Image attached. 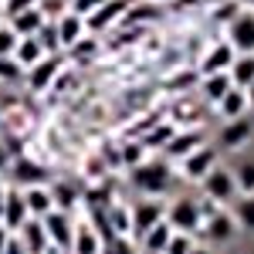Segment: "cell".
Listing matches in <instances>:
<instances>
[{
    "label": "cell",
    "mask_w": 254,
    "mask_h": 254,
    "mask_svg": "<svg viewBox=\"0 0 254 254\" xmlns=\"http://www.w3.org/2000/svg\"><path fill=\"white\" fill-rule=\"evenodd\" d=\"M0 254H27V251L20 248V241H17V237L10 234V241H7V248H3V251H0Z\"/></svg>",
    "instance_id": "60d3db41"
},
{
    "label": "cell",
    "mask_w": 254,
    "mask_h": 254,
    "mask_svg": "<svg viewBox=\"0 0 254 254\" xmlns=\"http://www.w3.org/2000/svg\"><path fill=\"white\" fill-rule=\"evenodd\" d=\"M3 196H7V180H3V173H0V214H3Z\"/></svg>",
    "instance_id": "bcb514c9"
},
{
    "label": "cell",
    "mask_w": 254,
    "mask_h": 254,
    "mask_svg": "<svg viewBox=\"0 0 254 254\" xmlns=\"http://www.w3.org/2000/svg\"><path fill=\"white\" fill-rule=\"evenodd\" d=\"M10 149H7V146H3V142H0V173H3V170H7V166H10Z\"/></svg>",
    "instance_id": "b9f144b4"
},
{
    "label": "cell",
    "mask_w": 254,
    "mask_h": 254,
    "mask_svg": "<svg viewBox=\"0 0 254 254\" xmlns=\"http://www.w3.org/2000/svg\"><path fill=\"white\" fill-rule=\"evenodd\" d=\"M129 183L136 187L142 196H153V200H163V196H173L176 183H180V173H173V163L163 156H146L139 166L129 170Z\"/></svg>",
    "instance_id": "6da1fadb"
},
{
    "label": "cell",
    "mask_w": 254,
    "mask_h": 254,
    "mask_svg": "<svg viewBox=\"0 0 254 254\" xmlns=\"http://www.w3.org/2000/svg\"><path fill=\"white\" fill-rule=\"evenodd\" d=\"M224 41L234 48V55H254V10H237L224 24Z\"/></svg>",
    "instance_id": "52a82bcc"
},
{
    "label": "cell",
    "mask_w": 254,
    "mask_h": 254,
    "mask_svg": "<svg viewBox=\"0 0 254 254\" xmlns=\"http://www.w3.org/2000/svg\"><path fill=\"white\" fill-rule=\"evenodd\" d=\"M231 217H234L237 231L244 234H254V193H241L231 203Z\"/></svg>",
    "instance_id": "484cf974"
},
{
    "label": "cell",
    "mask_w": 254,
    "mask_h": 254,
    "mask_svg": "<svg viewBox=\"0 0 254 254\" xmlns=\"http://www.w3.org/2000/svg\"><path fill=\"white\" fill-rule=\"evenodd\" d=\"M102 254H136V248H132L129 237H112V241H105Z\"/></svg>",
    "instance_id": "8d00e7d4"
},
{
    "label": "cell",
    "mask_w": 254,
    "mask_h": 254,
    "mask_svg": "<svg viewBox=\"0 0 254 254\" xmlns=\"http://www.w3.org/2000/svg\"><path fill=\"white\" fill-rule=\"evenodd\" d=\"M27 220H31V214H27V203H24V190H17V187H10V183H7V196H3V214H0V224H3L10 234H17Z\"/></svg>",
    "instance_id": "9a60e30c"
},
{
    "label": "cell",
    "mask_w": 254,
    "mask_h": 254,
    "mask_svg": "<svg viewBox=\"0 0 254 254\" xmlns=\"http://www.w3.org/2000/svg\"><path fill=\"white\" fill-rule=\"evenodd\" d=\"M196 187H200L203 200H210V203H217V207H231L237 196H241V193H237V183H234V173H231L224 163H217V166L203 176Z\"/></svg>",
    "instance_id": "3957f363"
},
{
    "label": "cell",
    "mask_w": 254,
    "mask_h": 254,
    "mask_svg": "<svg viewBox=\"0 0 254 254\" xmlns=\"http://www.w3.org/2000/svg\"><path fill=\"white\" fill-rule=\"evenodd\" d=\"M200 234L207 237V244H231L237 237V224H234V217H231V210L227 207H217L214 214H207Z\"/></svg>",
    "instance_id": "7c38bea8"
},
{
    "label": "cell",
    "mask_w": 254,
    "mask_h": 254,
    "mask_svg": "<svg viewBox=\"0 0 254 254\" xmlns=\"http://www.w3.org/2000/svg\"><path fill=\"white\" fill-rule=\"evenodd\" d=\"M159 17H163V3H156V0H142V3H129L122 24H129V27H146V24H156Z\"/></svg>",
    "instance_id": "44dd1931"
},
{
    "label": "cell",
    "mask_w": 254,
    "mask_h": 254,
    "mask_svg": "<svg viewBox=\"0 0 254 254\" xmlns=\"http://www.w3.org/2000/svg\"><path fill=\"white\" fill-rule=\"evenodd\" d=\"M207 139H203V126H193V129H176L173 139L163 146V159H170V163H180V159H187L193 149H200Z\"/></svg>",
    "instance_id": "4fadbf2b"
},
{
    "label": "cell",
    "mask_w": 254,
    "mask_h": 254,
    "mask_svg": "<svg viewBox=\"0 0 254 254\" xmlns=\"http://www.w3.org/2000/svg\"><path fill=\"white\" fill-rule=\"evenodd\" d=\"M17 41H20V38L14 34V27H10V24L3 20V24H0V58H3V55H14Z\"/></svg>",
    "instance_id": "d590c367"
},
{
    "label": "cell",
    "mask_w": 254,
    "mask_h": 254,
    "mask_svg": "<svg viewBox=\"0 0 254 254\" xmlns=\"http://www.w3.org/2000/svg\"><path fill=\"white\" fill-rule=\"evenodd\" d=\"M14 237L20 241V248H24L27 254H48V251H51L48 234H44V224H41V220H34V217H31V220H27V224H24Z\"/></svg>",
    "instance_id": "ffe728a7"
},
{
    "label": "cell",
    "mask_w": 254,
    "mask_h": 254,
    "mask_svg": "<svg viewBox=\"0 0 254 254\" xmlns=\"http://www.w3.org/2000/svg\"><path fill=\"white\" fill-rule=\"evenodd\" d=\"M126 10H129V0H105L95 14H88V17H85L88 34H105V31L119 27L122 17H126Z\"/></svg>",
    "instance_id": "5bb4252c"
},
{
    "label": "cell",
    "mask_w": 254,
    "mask_h": 254,
    "mask_svg": "<svg viewBox=\"0 0 254 254\" xmlns=\"http://www.w3.org/2000/svg\"><path fill=\"white\" fill-rule=\"evenodd\" d=\"M0 24H3V3H0Z\"/></svg>",
    "instance_id": "c3c4849f"
},
{
    "label": "cell",
    "mask_w": 254,
    "mask_h": 254,
    "mask_svg": "<svg viewBox=\"0 0 254 254\" xmlns=\"http://www.w3.org/2000/svg\"><path fill=\"white\" fill-rule=\"evenodd\" d=\"M64 55H71V61H81V64H85V61L92 58V55H98V41L88 34V38H81L78 44H75L71 51H64Z\"/></svg>",
    "instance_id": "836d02e7"
},
{
    "label": "cell",
    "mask_w": 254,
    "mask_h": 254,
    "mask_svg": "<svg viewBox=\"0 0 254 254\" xmlns=\"http://www.w3.org/2000/svg\"><path fill=\"white\" fill-rule=\"evenodd\" d=\"M41 58H44V48L38 44V38H20L17 41V48H14V61H17L24 71L34 68Z\"/></svg>",
    "instance_id": "f1b7e54d"
},
{
    "label": "cell",
    "mask_w": 254,
    "mask_h": 254,
    "mask_svg": "<svg viewBox=\"0 0 254 254\" xmlns=\"http://www.w3.org/2000/svg\"><path fill=\"white\" fill-rule=\"evenodd\" d=\"M170 237H173V227L166 220H159V224H153L146 234L139 237V248H142V254H163L166 244H170Z\"/></svg>",
    "instance_id": "603a6c76"
},
{
    "label": "cell",
    "mask_w": 254,
    "mask_h": 254,
    "mask_svg": "<svg viewBox=\"0 0 254 254\" xmlns=\"http://www.w3.org/2000/svg\"><path fill=\"white\" fill-rule=\"evenodd\" d=\"M173 231L180 234H200L203 227V200L200 196H190V193H173L170 203H166V217H163Z\"/></svg>",
    "instance_id": "7a4b0ae2"
},
{
    "label": "cell",
    "mask_w": 254,
    "mask_h": 254,
    "mask_svg": "<svg viewBox=\"0 0 254 254\" xmlns=\"http://www.w3.org/2000/svg\"><path fill=\"white\" fill-rule=\"evenodd\" d=\"M44 14H41L38 7H31V10H20V14H14V17H7V24L14 27V34L17 38H34L41 27H44Z\"/></svg>",
    "instance_id": "cb8c5ba5"
},
{
    "label": "cell",
    "mask_w": 254,
    "mask_h": 254,
    "mask_svg": "<svg viewBox=\"0 0 254 254\" xmlns=\"http://www.w3.org/2000/svg\"><path fill=\"white\" fill-rule=\"evenodd\" d=\"M196 244L193 234H180V231H173V237H170V244H166V251L163 254H190Z\"/></svg>",
    "instance_id": "e575fe53"
},
{
    "label": "cell",
    "mask_w": 254,
    "mask_h": 254,
    "mask_svg": "<svg viewBox=\"0 0 254 254\" xmlns=\"http://www.w3.org/2000/svg\"><path fill=\"white\" fill-rule=\"evenodd\" d=\"M34 38L44 48V55H61V41H58V31H55V20H44V27H41Z\"/></svg>",
    "instance_id": "1f68e13d"
},
{
    "label": "cell",
    "mask_w": 254,
    "mask_h": 254,
    "mask_svg": "<svg viewBox=\"0 0 254 254\" xmlns=\"http://www.w3.org/2000/svg\"><path fill=\"white\" fill-rule=\"evenodd\" d=\"M48 190H51V200H55V210H61V214H75L81 207V200H85V193L71 180H51Z\"/></svg>",
    "instance_id": "e0dca14e"
},
{
    "label": "cell",
    "mask_w": 254,
    "mask_h": 254,
    "mask_svg": "<svg viewBox=\"0 0 254 254\" xmlns=\"http://www.w3.org/2000/svg\"><path fill=\"white\" fill-rule=\"evenodd\" d=\"M24 203H27V214L41 220V217H48L55 210V200H51V190L48 187H27L24 190Z\"/></svg>",
    "instance_id": "d4e9b609"
},
{
    "label": "cell",
    "mask_w": 254,
    "mask_h": 254,
    "mask_svg": "<svg viewBox=\"0 0 254 254\" xmlns=\"http://www.w3.org/2000/svg\"><path fill=\"white\" fill-rule=\"evenodd\" d=\"M105 217H109V227H112V237H132V220H129V207L122 200H112L105 207Z\"/></svg>",
    "instance_id": "83f0119b"
},
{
    "label": "cell",
    "mask_w": 254,
    "mask_h": 254,
    "mask_svg": "<svg viewBox=\"0 0 254 254\" xmlns=\"http://www.w3.org/2000/svg\"><path fill=\"white\" fill-rule=\"evenodd\" d=\"M41 224H44V234H48L51 251H71V237H75V214L51 210L48 217H41Z\"/></svg>",
    "instance_id": "9c48e42d"
},
{
    "label": "cell",
    "mask_w": 254,
    "mask_h": 254,
    "mask_svg": "<svg viewBox=\"0 0 254 254\" xmlns=\"http://www.w3.org/2000/svg\"><path fill=\"white\" fill-rule=\"evenodd\" d=\"M17 81H24V68L14 61V55H3L0 58V85H17Z\"/></svg>",
    "instance_id": "d6a6232c"
},
{
    "label": "cell",
    "mask_w": 254,
    "mask_h": 254,
    "mask_svg": "<svg viewBox=\"0 0 254 254\" xmlns=\"http://www.w3.org/2000/svg\"><path fill=\"white\" fill-rule=\"evenodd\" d=\"M214 3H220V0H173L176 10H193V7H214Z\"/></svg>",
    "instance_id": "ab89813d"
},
{
    "label": "cell",
    "mask_w": 254,
    "mask_h": 254,
    "mask_svg": "<svg viewBox=\"0 0 254 254\" xmlns=\"http://www.w3.org/2000/svg\"><path fill=\"white\" fill-rule=\"evenodd\" d=\"M244 95H248V116L254 119V81L248 85V88H244Z\"/></svg>",
    "instance_id": "7bdbcfd3"
},
{
    "label": "cell",
    "mask_w": 254,
    "mask_h": 254,
    "mask_svg": "<svg viewBox=\"0 0 254 254\" xmlns=\"http://www.w3.org/2000/svg\"><path fill=\"white\" fill-rule=\"evenodd\" d=\"M234 58H237L234 48L220 38V41H214V44L200 55V61H196V75H200V78H207V75H224V71H231Z\"/></svg>",
    "instance_id": "30bf717a"
},
{
    "label": "cell",
    "mask_w": 254,
    "mask_h": 254,
    "mask_svg": "<svg viewBox=\"0 0 254 254\" xmlns=\"http://www.w3.org/2000/svg\"><path fill=\"white\" fill-rule=\"evenodd\" d=\"M227 75H231V81H234V88H248V85L254 81V55H237Z\"/></svg>",
    "instance_id": "f546056e"
},
{
    "label": "cell",
    "mask_w": 254,
    "mask_h": 254,
    "mask_svg": "<svg viewBox=\"0 0 254 254\" xmlns=\"http://www.w3.org/2000/svg\"><path fill=\"white\" fill-rule=\"evenodd\" d=\"M156 3H173V0H156Z\"/></svg>",
    "instance_id": "f907efd6"
},
{
    "label": "cell",
    "mask_w": 254,
    "mask_h": 254,
    "mask_svg": "<svg viewBox=\"0 0 254 254\" xmlns=\"http://www.w3.org/2000/svg\"><path fill=\"white\" fill-rule=\"evenodd\" d=\"M3 3V20L20 14V10H31V7H38V0H0Z\"/></svg>",
    "instance_id": "74e56055"
},
{
    "label": "cell",
    "mask_w": 254,
    "mask_h": 254,
    "mask_svg": "<svg viewBox=\"0 0 254 254\" xmlns=\"http://www.w3.org/2000/svg\"><path fill=\"white\" fill-rule=\"evenodd\" d=\"M7 176H10V187H17V190H27V187H48V183H51L48 166L38 163V159H31V156H14L10 166H7Z\"/></svg>",
    "instance_id": "8992f818"
},
{
    "label": "cell",
    "mask_w": 254,
    "mask_h": 254,
    "mask_svg": "<svg viewBox=\"0 0 254 254\" xmlns=\"http://www.w3.org/2000/svg\"><path fill=\"white\" fill-rule=\"evenodd\" d=\"M190 254H214V248H210V244H193Z\"/></svg>",
    "instance_id": "ee69618b"
},
{
    "label": "cell",
    "mask_w": 254,
    "mask_h": 254,
    "mask_svg": "<svg viewBox=\"0 0 254 254\" xmlns=\"http://www.w3.org/2000/svg\"><path fill=\"white\" fill-rule=\"evenodd\" d=\"M0 129H3V109H0Z\"/></svg>",
    "instance_id": "681fc988"
},
{
    "label": "cell",
    "mask_w": 254,
    "mask_h": 254,
    "mask_svg": "<svg viewBox=\"0 0 254 254\" xmlns=\"http://www.w3.org/2000/svg\"><path fill=\"white\" fill-rule=\"evenodd\" d=\"M231 3H237L241 10H254V0H231Z\"/></svg>",
    "instance_id": "7dc6e473"
},
{
    "label": "cell",
    "mask_w": 254,
    "mask_h": 254,
    "mask_svg": "<svg viewBox=\"0 0 254 254\" xmlns=\"http://www.w3.org/2000/svg\"><path fill=\"white\" fill-rule=\"evenodd\" d=\"M61 71H64V58H61V55H44L34 68H27V71H24V85H27V92H31V95L51 92V88L58 85Z\"/></svg>",
    "instance_id": "277c9868"
},
{
    "label": "cell",
    "mask_w": 254,
    "mask_h": 254,
    "mask_svg": "<svg viewBox=\"0 0 254 254\" xmlns=\"http://www.w3.org/2000/svg\"><path fill=\"white\" fill-rule=\"evenodd\" d=\"M146 156H149V153H146V146H142L139 139H129V142H122V146H119V163H122L126 170L139 166Z\"/></svg>",
    "instance_id": "4dcf8cb0"
},
{
    "label": "cell",
    "mask_w": 254,
    "mask_h": 254,
    "mask_svg": "<svg viewBox=\"0 0 254 254\" xmlns=\"http://www.w3.org/2000/svg\"><path fill=\"white\" fill-rule=\"evenodd\" d=\"M214 112L220 116V122L244 119V116H248V95H244V88H231V92H227V95L214 105Z\"/></svg>",
    "instance_id": "7402d4cb"
},
{
    "label": "cell",
    "mask_w": 254,
    "mask_h": 254,
    "mask_svg": "<svg viewBox=\"0 0 254 254\" xmlns=\"http://www.w3.org/2000/svg\"><path fill=\"white\" fill-rule=\"evenodd\" d=\"M166 217V203L153 200V196H142L136 203H129V220H132V237H142L153 224H159Z\"/></svg>",
    "instance_id": "8fae6325"
},
{
    "label": "cell",
    "mask_w": 254,
    "mask_h": 254,
    "mask_svg": "<svg viewBox=\"0 0 254 254\" xmlns=\"http://www.w3.org/2000/svg\"><path fill=\"white\" fill-rule=\"evenodd\" d=\"M55 31H58V41H61V55L71 51L81 38H88V24L75 10H64L61 17H55Z\"/></svg>",
    "instance_id": "2e32d148"
},
{
    "label": "cell",
    "mask_w": 254,
    "mask_h": 254,
    "mask_svg": "<svg viewBox=\"0 0 254 254\" xmlns=\"http://www.w3.org/2000/svg\"><path fill=\"white\" fill-rule=\"evenodd\" d=\"M227 170L234 173L237 193H254V156H241V153H237L234 163H231Z\"/></svg>",
    "instance_id": "4316f807"
},
{
    "label": "cell",
    "mask_w": 254,
    "mask_h": 254,
    "mask_svg": "<svg viewBox=\"0 0 254 254\" xmlns=\"http://www.w3.org/2000/svg\"><path fill=\"white\" fill-rule=\"evenodd\" d=\"M217 163H220V149L210 146V142H203V146L193 149L187 159H180V163H176V170H180V180H183V183H200V180L210 173Z\"/></svg>",
    "instance_id": "5b68a950"
},
{
    "label": "cell",
    "mask_w": 254,
    "mask_h": 254,
    "mask_svg": "<svg viewBox=\"0 0 254 254\" xmlns=\"http://www.w3.org/2000/svg\"><path fill=\"white\" fill-rule=\"evenodd\" d=\"M231 88H234V81H231L227 71H224V75H207V78L196 81V98H200V102H207V105L214 109V105L227 95Z\"/></svg>",
    "instance_id": "d6986e66"
},
{
    "label": "cell",
    "mask_w": 254,
    "mask_h": 254,
    "mask_svg": "<svg viewBox=\"0 0 254 254\" xmlns=\"http://www.w3.org/2000/svg\"><path fill=\"white\" fill-rule=\"evenodd\" d=\"M7 241H10V231H7V227H3V224H0V251H3V248H7Z\"/></svg>",
    "instance_id": "f6af8a7d"
},
{
    "label": "cell",
    "mask_w": 254,
    "mask_h": 254,
    "mask_svg": "<svg viewBox=\"0 0 254 254\" xmlns=\"http://www.w3.org/2000/svg\"><path fill=\"white\" fill-rule=\"evenodd\" d=\"M254 139V119L244 116V119H231V122H224L220 126V132H217V149L220 153H241V149H248Z\"/></svg>",
    "instance_id": "ba28073f"
},
{
    "label": "cell",
    "mask_w": 254,
    "mask_h": 254,
    "mask_svg": "<svg viewBox=\"0 0 254 254\" xmlns=\"http://www.w3.org/2000/svg\"><path fill=\"white\" fill-rule=\"evenodd\" d=\"M102 3H105V0H68V10H75V14H81V17H88V14H95Z\"/></svg>",
    "instance_id": "f35d334b"
},
{
    "label": "cell",
    "mask_w": 254,
    "mask_h": 254,
    "mask_svg": "<svg viewBox=\"0 0 254 254\" xmlns=\"http://www.w3.org/2000/svg\"><path fill=\"white\" fill-rule=\"evenodd\" d=\"M105 241L98 237L92 220H75V237H71V254H102Z\"/></svg>",
    "instance_id": "ac0fdd59"
}]
</instances>
